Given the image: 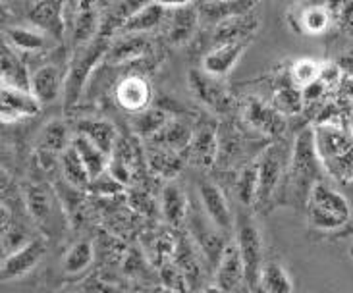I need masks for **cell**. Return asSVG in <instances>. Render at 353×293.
Masks as SVG:
<instances>
[{
    "instance_id": "4fadbf2b",
    "label": "cell",
    "mask_w": 353,
    "mask_h": 293,
    "mask_svg": "<svg viewBox=\"0 0 353 293\" xmlns=\"http://www.w3.org/2000/svg\"><path fill=\"white\" fill-rule=\"evenodd\" d=\"M292 28L303 35H321L334 23L330 4H297L288 12Z\"/></svg>"
},
{
    "instance_id": "3957f363",
    "label": "cell",
    "mask_w": 353,
    "mask_h": 293,
    "mask_svg": "<svg viewBox=\"0 0 353 293\" xmlns=\"http://www.w3.org/2000/svg\"><path fill=\"white\" fill-rule=\"evenodd\" d=\"M294 141L286 139H274L261 151L257 156L259 164V195L255 207L265 212L274 207V199L286 176L290 156H292Z\"/></svg>"
},
{
    "instance_id": "d6986e66",
    "label": "cell",
    "mask_w": 353,
    "mask_h": 293,
    "mask_svg": "<svg viewBox=\"0 0 353 293\" xmlns=\"http://www.w3.org/2000/svg\"><path fill=\"white\" fill-rule=\"evenodd\" d=\"M153 97L151 83L141 76H130L124 77L118 87H116V101L124 108L125 112L139 114L149 108Z\"/></svg>"
},
{
    "instance_id": "603a6c76",
    "label": "cell",
    "mask_w": 353,
    "mask_h": 293,
    "mask_svg": "<svg viewBox=\"0 0 353 293\" xmlns=\"http://www.w3.org/2000/svg\"><path fill=\"white\" fill-rule=\"evenodd\" d=\"M193 133H195V128L191 123L181 120V118H170V122L166 123L163 130L149 141H151V145H159V147H164L168 151L183 154L188 151L191 139H193Z\"/></svg>"
},
{
    "instance_id": "ffe728a7",
    "label": "cell",
    "mask_w": 353,
    "mask_h": 293,
    "mask_svg": "<svg viewBox=\"0 0 353 293\" xmlns=\"http://www.w3.org/2000/svg\"><path fill=\"white\" fill-rule=\"evenodd\" d=\"M248 47L249 43H230V45L209 48L207 54L203 57L201 70L207 72L209 76L216 77V79H224L238 64L239 58L243 57Z\"/></svg>"
},
{
    "instance_id": "f6af8a7d",
    "label": "cell",
    "mask_w": 353,
    "mask_h": 293,
    "mask_svg": "<svg viewBox=\"0 0 353 293\" xmlns=\"http://www.w3.org/2000/svg\"><path fill=\"white\" fill-rule=\"evenodd\" d=\"M8 256V249L4 245V241H2V236H0V266L4 263V259Z\"/></svg>"
},
{
    "instance_id": "b9f144b4",
    "label": "cell",
    "mask_w": 353,
    "mask_h": 293,
    "mask_svg": "<svg viewBox=\"0 0 353 293\" xmlns=\"http://www.w3.org/2000/svg\"><path fill=\"white\" fill-rule=\"evenodd\" d=\"M89 190H93L95 193H101V195H116V193L122 191V183H118V181L106 172L101 178H97V180L91 181Z\"/></svg>"
},
{
    "instance_id": "7a4b0ae2",
    "label": "cell",
    "mask_w": 353,
    "mask_h": 293,
    "mask_svg": "<svg viewBox=\"0 0 353 293\" xmlns=\"http://www.w3.org/2000/svg\"><path fill=\"white\" fill-rule=\"evenodd\" d=\"M305 214L307 222L313 230L323 234H332L344 230L352 222L353 210L344 193H340L328 181L323 180L316 183L311 193Z\"/></svg>"
},
{
    "instance_id": "f35d334b",
    "label": "cell",
    "mask_w": 353,
    "mask_h": 293,
    "mask_svg": "<svg viewBox=\"0 0 353 293\" xmlns=\"http://www.w3.org/2000/svg\"><path fill=\"white\" fill-rule=\"evenodd\" d=\"M321 70H323V64H319L311 58H301L290 68V79L299 89H305L321 77Z\"/></svg>"
},
{
    "instance_id": "7bdbcfd3",
    "label": "cell",
    "mask_w": 353,
    "mask_h": 293,
    "mask_svg": "<svg viewBox=\"0 0 353 293\" xmlns=\"http://www.w3.org/2000/svg\"><path fill=\"white\" fill-rule=\"evenodd\" d=\"M336 66L340 68V72L347 77H353V50H347L336 60Z\"/></svg>"
},
{
    "instance_id": "9c48e42d",
    "label": "cell",
    "mask_w": 353,
    "mask_h": 293,
    "mask_svg": "<svg viewBox=\"0 0 353 293\" xmlns=\"http://www.w3.org/2000/svg\"><path fill=\"white\" fill-rule=\"evenodd\" d=\"M26 203L35 224L43 232H47V236H52L60 228V218H58L60 203L54 197V193L47 190L45 185H31L26 191Z\"/></svg>"
},
{
    "instance_id": "1f68e13d",
    "label": "cell",
    "mask_w": 353,
    "mask_h": 293,
    "mask_svg": "<svg viewBox=\"0 0 353 293\" xmlns=\"http://www.w3.org/2000/svg\"><path fill=\"white\" fill-rule=\"evenodd\" d=\"M147 48V37L145 35H120L112 41L110 50L106 54L105 62L108 64H125L139 58Z\"/></svg>"
},
{
    "instance_id": "d4e9b609",
    "label": "cell",
    "mask_w": 353,
    "mask_h": 293,
    "mask_svg": "<svg viewBox=\"0 0 353 293\" xmlns=\"http://www.w3.org/2000/svg\"><path fill=\"white\" fill-rule=\"evenodd\" d=\"M145 156H147L151 172L161 176V178H166L168 181H172L183 166V154L168 151V149L159 147V145H149L145 151Z\"/></svg>"
},
{
    "instance_id": "e0dca14e",
    "label": "cell",
    "mask_w": 353,
    "mask_h": 293,
    "mask_svg": "<svg viewBox=\"0 0 353 293\" xmlns=\"http://www.w3.org/2000/svg\"><path fill=\"white\" fill-rule=\"evenodd\" d=\"M214 280H216V287L222 293H234L245 282L243 261L234 239H230V243L220 256L219 265L214 268Z\"/></svg>"
},
{
    "instance_id": "e575fe53",
    "label": "cell",
    "mask_w": 353,
    "mask_h": 293,
    "mask_svg": "<svg viewBox=\"0 0 353 293\" xmlns=\"http://www.w3.org/2000/svg\"><path fill=\"white\" fill-rule=\"evenodd\" d=\"M272 106L278 112L284 116H296L305 110V97H303V89L292 83V79L288 76V81L284 85H278L274 91V99H272Z\"/></svg>"
},
{
    "instance_id": "8992f818",
    "label": "cell",
    "mask_w": 353,
    "mask_h": 293,
    "mask_svg": "<svg viewBox=\"0 0 353 293\" xmlns=\"http://www.w3.org/2000/svg\"><path fill=\"white\" fill-rule=\"evenodd\" d=\"M188 85L193 97L210 112L230 114L236 108V101L228 89L222 85V79L209 76L201 68H191L188 72Z\"/></svg>"
},
{
    "instance_id": "30bf717a",
    "label": "cell",
    "mask_w": 353,
    "mask_h": 293,
    "mask_svg": "<svg viewBox=\"0 0 353 293\" xmlns=\"http://www.w3.org/2000/svg\"><path fill=\"white\" fill-rule=\"evenodd\" d=\"M45 253H47V245L43 239H29L26 245L8 253V256L0 266V284L29 274L43 261Z\"/></svg>"
},
{
    "instance_id": "4dcf8cb0",
    "label": "cell",
    "mask_w": 353,
    "mask_h": 293,
    "mask_svg": "<svg viewBox=\"0 0 353 293\" xmlns=\"http://www.w3.org/2000/svg\"><path fill=\"white\" fill-rule=\"evenodd\" d=\"M0 76L4 77L2 81H6L10 85H16L19 89H28L29 91V74L18 52L10 47L6 41H0Z\"/></svg>"
},
{
    "instance_id": "f546056e",
    "label": "cell",
    "mask_w": 353,
    "mask_h": 293,
    "mask_svg": "<svg viewBox=\"0 0 353 293\" xmlns=\"http://www.w3.org/2000/svg\"><path fill=\"white\" fill-rule=\"evenodd\" d=\"M251 293H294L292 276L278 261H267L261 268L257 290Z\"/></svg>"
},
{
    "instance_id": "ee69618b",
    "label": "cell",
    "mask_w": 353,
    "mask_h": 293,
    "mask_svg": "<svg viewBox=\"0 0 353 293\" xmlns=\"http://www.w3.org/2000/svg\"><path fill=\"white\" fill-rule=\"evenodd\" d=\"M10 230V210L0 203V236H4Z\"/></svg>"
},
{
    "instance_id": "836d02e7",
    "label": "cell",
    "mask_w": 353,
    "mask_h": 293,
    "mask_svg": "<svg viewBox=\"0 0 353 293\" xmlns=\"http://www.w3.org/2000/svg\"><path fill=\"white\" fill-rule=\"evenodd\" d=\"M60 168H62L68 185H72L74 190H85L91 185V178H89L85 164L81 162L79 154L72 145L60 154Z\"/></svg>"
},
{
    "instance_id": "7dc6e473",
    "label": "cell",
    "mask_w": 353,
    "mask_h": 293,
    "mask_svg": "<svg viewBox=\"0 0 353 293\" xmlns=\"http://www.w3.org/2000/svg\"><path fill=\"white\" fill-rule=\"evenodd\" d=\"M352 259H353V247H352Z\"/></svg>"
},
{
    "instance_id": "83f0119b",
    "label": "cell",
    "mask_w": 353,
    "mask_h": 293,
    "mask_svg": "<svg viewBox=\"0 0 353 293\" xmlns=\"http://www.w3.org/2000/svg\"><path fill=\"white\" fill-rule=\"evenodd\" d=\"M195 6L199 12V19L209 23L210 28H214L224 19L257 10L255 2H203V4H195Z\"/></svg>"
},
{
    "instance_id": "bcb514c9",
    "label": "cell",
    "mask_w": 353,
    "mask_h": 293,
    "mask_svg": "<svg viewBox=\"0 0 353 293\" xmlns=\"http://www.w3.org/2000/svg\"><path fill=\"white\" fill-rule=\"evenodd\" d=\"M352 125H353V112H352Z\"/></svg>"
},
{
    "instance_id": "484cf974",
    "label": "cell",
    "mask_w": 353,
    "mask_h": 293,
    "mask_svg": "<svg viewBox=\"0 0 353 293\" xmlns=\"http://www.w3.org/2000/svg\"><path fill=\"white\" fill-rule=\"evenodd\" d=\"M72 147L76 149V152L79 154L81 162L85 164L91 181L97 180V178H101L103 174L108 172V162H110V156H108L106 152L101 151L99 147H95L93 143L87 139V137L76 133V135L72 137Z\"/></svg>"
},
{
    "instance_id": "52a82bcc",
    "label": "cell",
    "mask_w": 353,
    "mask_h": 293,
    "mask_svg": "<svg viewBox=\"0 0 353 293\" xmlns=\"http://www.w3.org/2000/svg\"><path fill=\"white\" fill-rule=\"evenodd\" d=\"M259 28H261V18L255 10L224 19L212 28L210 48L230 45V43H251V39L257 35Z\"/></svg>"
},
{
    "instance_id": "6da1fadb",
    "label": "cell",
    "mask_w": 353,
    "mask_h": 293,
    "mask_svg": "<svg viewBox=\"0 0 353 293\" xmlns=\"http://www.w3.org/2000/svg\"><path fill=\"white\" fill-rule=\"evenodd\" d=\"M323 180H326V172L316 152L313 125H307L294 137L290 164L274 199V207L284 205L296 210H305L315 185Z\"/></svg>"
},
{
    "instance_id": "9a60e30c",
    "label": "cell",
    "mask_w": 353,
    "mask_h": 293,
    "mask_svg": "<svg viewBox=\"0 0 353 293\" xmlns=\"http://www.w3.org/2000/svg\"><path fill=\"white\" fill-rule=\"evenodd\" d=\"M64 77L57 64H43L29 76V93L43 104L54 103L64 93Z\"/></svg>"
},
{
    "instance_id": "5b68a950",
    "label": "cell",
    "mask_w": 353,
    "mask_h": 293,
    "mask_svg": "<svg viewBox=\"0 0 353 293\" xmlns=\"http://www.w3.org/2000/svg\"><path fill=\"white\" fill-rule=\"evenodd\" d=\"M236 245L239 249V255L243 261V270H245V285L249 293L255 292L259 285V274L261 268L265 265L263 261V237L259 232L257 224L253 222V218L248 212H239L236 218Z\"/></svg>"
},
{
    "instance_id": "60d3db41",
    "label": "cell",
    "mask_w": 353,
    "mask_h": 293,
    "mask_svg": "<svg viewBox=\"0 0 353 293\" xmlns=\"http://www.w3.org/2000/svg\"><path fill=\"white\" fill-rule=\"evenodd\" d=\"M330 12L338 29L347 37H353V2H332Z\"/></svg>"
},
{
    "instance_id": "ba28073f",
    "label": "cell",
    "mask_w": 353,
    "mask_h": 293,
    "mask_svg": "<svg viewBox=\"0 0 353 293\" xmlns=\"http://www.w3.org/2000/svg\"><path fill=\"white\" fill-rule=\"evenodd\" d=\"M197 190H199L201 205L203 212L209 218L210 224L219 228L222 234H228L236 226V220L232 216V208L228 207V201L224 197V193L214 181L201 178L197 181Z\"/></svg>"
},
{
    "instance_id": "7c38bea8",
    "label": "cell",
    "mask_w": 353,
    "mask_h": 293,
    "mask_svg": "<svg viewBox=\"0 0 353 293\" xmlns=\"http://www.w3.org/2000/svg\"><path fill=\"white\" fill-rule=\"evenodd\" d=\"M243 122L261 135L274 137V139H280L282 133L286 132V116L278 112L272 104L259 101V99H249L245 103Z\"/></svg>"
},
{
    "instance_id": "74e56055",
    "label": "cell",
    "mask_w": 353,
    "mask_h": 293,
    "mask_svg": "<svg viewBox=\"0 0 353 293\" xmlns=\"http://www.w3.org/2000/svg\"><path fill=\"white\" fill-rule=\"evenodd\" d=\"M170 122V114L164 108L159 106H149L143 112L134 116V128L137 135H141L143 139H153L157 133L163 130L166 123Z\"/></svg>"
},
{
    "instance_id": "d6a6232c",
    "label": "cell",
    "mask_w": 353,
    "mask_h": 293,
    "mask_svg": "<svg viewBox=\"0 0 353 293\" xmlns=\"http://www.w3.org/2000/svg\"><path fill=\"white\" fill-rule=\"evenodd\" d=\"M236 195L239 205L243 208H251L257 205L259 195V164L257 159L248 162L236 178Z\"/></svg>"
},
{
    "instance_id": "ab89813d",
    "label": "cell",
    "mask_w": 353,
    "mask_h": 293,
    "mask_svg": "<svg viewBox=\"0 0 353 293\" xmlns=\"http://www.w3.org/2000/svg\"><path fill=\"white\" fill-rule=\"evenodd\" d=\"M325 172L338 183H353V145L342 156L326 162Z\"/></svg>"
},
{
    "instance_id": "277c9868",
    "label": "cell",
    "mask_w": 353,
    "mask_h": 293,
    "mask_svg": "<svg viewBox=\"0 0 353 293\" xmlns=\"http://www.w3.org/2000/svg\"><path fill=\"white\" fill-rule=\"evenodd\" d=\"M110 45H112V39L97 35L91 43L74 48V57H72L70 66H68L66 77H64V93H62L66 110L76 106L83 89H85L87 81H89L91 72L95 70L99 62H105Z\"/></svg>"
},
{
    "instance_id": "8fae6325",
    "label": "cell",
    "mask_w": 353,
    "mask_h": 293,
    "mask_svg": "<svg viewBox=\"0 0 353 293\" xmlns=\"http://www.w3.org/2000/svg\"><path fill=\"white\" fill-rule=\"evenodd\" d=\"M41 104L28 89L0 81V122H19L37 116Z\"/></svg>"
},
{
    "instance_id": "d590c367",
    "label": "cell",
    "mask_w": 353,
    "mask_h": 293,
    "mask_svg": "<svg viewBox=\"0 0 353 293\" xmlns=\"http://www.w3.org/2000/svg\"><path fill=\"white\" fill-rule=\"evenodd\" d=\"M93 259H95V249L91 245V241L79 239L66 251V255L62 259V270L70 276L81 274L93 265Z\"/></svg>"
},
{
    "instance_id": "ac0fdd59",
    "label": "cell",
    "mask_w": 353,
    "mask_h": 293,
    "mask_svg": "<svg viewBox=\"0 0 353 293\" xmlns=\"http://www.w3.org/2000/svg\"><path fill=\"white\" fill-rule=\"evenodd\" d=\"M72 43L74 48H79L91 43L93 39L99 35V28H101V8L91 4V2H79V4H72Z\"/></svg>"
},
{
    "instance_id": "cb8c5ba5",
    "label": "cell",
    "mask_w": 353,
    "mask_h": 293,
    "mask_svg": "<svg viewBox=\"0 0 353 293\" xmlns=\"http://www.w3.org/2000/svg\"><path fill=\"white\" fill-rule=\"evenodd\" d=\"M76 133L87 137L95 147L101 151L106 152L108 156L114 151L116 143H118V132L112 123L108 120H101V118H85L77 122Z\"/></svg>"
},
{
    "instance_id": "c3c4849f",
    "label": "cell",
    "mask_w": 353,
    "mask_h": 293,
    "mask_svg": "<svg viewBox=\"0 0 353 293\" xmlns=\"http://www.w3.org/2000/svg\"><path fill=\"white\" fill-rule=\"evenodd\" d=\"M76 293H83V292H76Z\"/></svg>"
},
{
    "instance_id": "4316f807",
    "label": "cell",
    "mask_w": 353,
    "mask_h": 293,
    "mask_svg": "<svg viewBox=\"0 0 353 293\" xmlns=\"http://www.w3.org/2000/svg\"><path fill=\"white\" fill-rule=\"evenodd\" d=\"M161 210L164 220L174 228H180L188 218V199L176 181H168L161 195Z\"/></svg>"
},
{
    "instance_id": "7402d4cb",
    "label": "cell",
    "mask_w": 353,
    "mask_h": 293,
    "mask_svg": "<svg viewBox=\"0 0 353 293\" xmlns=\"http://www.w3.org/2000/svg\"><path fill=\"white\" fill-rule=\"evenodd\" d=\"M170 16V8L164 2H151V4H141L135 10L134 16L128 19V23L122 29V35H145L149 31H153L159 26H163V21Z\"/></svg>"
},
{
    "instance_id": "8d00e7d4",
    "label": "cell",
    "mask_w": 353,
    "mask_h": 293,
    "mask_svg": "<svg viewBox=\"0 0 353 293\" xmlns=\"http://www.w3.org/2000/svg\"><path fill=\"white\" fill-rule=\"evenodd\" d=\"M39 145H41L43 152H50V154L60 152L62 154L72 145V137H70V130L66 123L62 120H50L41 132Z\"/></svg>"
},
{
    "instance_id": "5bb4252c",
    "label": "cell",
    "mask_w": 353,
    "mask_h": 293,
    "mask_svg": "<svg viewBox=\"0 0 353 293\" xmlns=\"http://www.w3.org/2000/svg\"><path fill=\"white\" fill-rule=\"evenodd\" d=\"M219 133H216V125L210 122L201 123L195 128L193 139H191L190 147L185 151V159L193 162L195 166L201 168H210L216 159H219Z\"/></svg>"
},
{
    "instance_id": "2e32d148",
    "label": "cell",
    "mask_w": 353,
    "mask_h": 293,
    "mask_svg": "<svg viewBox=\"0 0 353 293\" xmlns=\"http://www.w3.org/2000/svg\"><path fill=\"white\" fill-rule=\"evenodd\" d=\"M29 21L47 37L62 41L66 33V6L60 2H39L29 8Z\"/></svg>"
},
{
    "instance_id": "44dd1931",
    "label": "cell",
    "mask_w": 353,
    "mask_h": 293,
    "mask_svg": "<svg viewBox=\"0 0 353 293\" xmlns=\"http://www.w3.org/2000/svg\"><path fill=\"white\" fill-rule=\"evenodd\" d=\"M170 8V26H168V41L172 45H185L199 28V12L195 4H168Z\"/></svg>"
},
{
    "instance_id": "f1b7e54d",
    "label": "cell",
    "mask_w": 353,
    "mask_h": 293,
    "mask_svg": "<svg viewBox=\"0 0 353 293\" xmlns=\"http://www.w3.org/2000/svg\"><path fill=\"white\" fill-rule=\"evenodd\" d=\"M52 39L47 37L37 28H26V26H12L6 29V43L16 52H41L48 47Z\"/></svg>"
}]
</instances>
